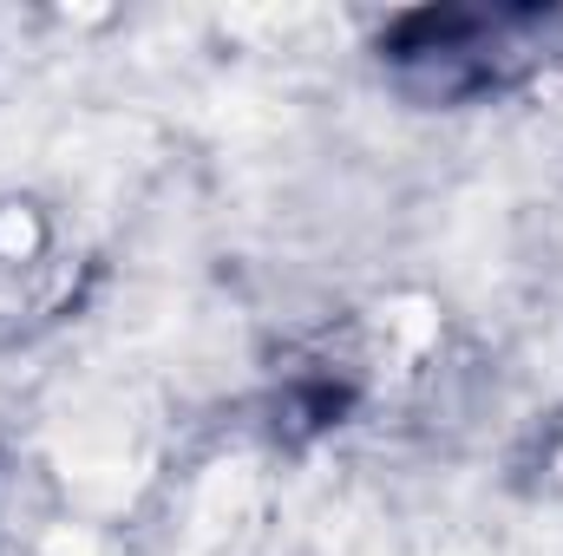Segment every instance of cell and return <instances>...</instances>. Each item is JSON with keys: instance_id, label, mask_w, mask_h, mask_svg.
<instances>
[{"instance_id": "cell-1", "label": "cell", "mask_w": 563, "mask_h": 556, "mask_svg": "<svg viewBox=\"0 0 563 556\" xmlns=\"http://www.w3.org/2000/svg\"><path fill=\"white\" fill-rule=\"evenodd\" d=\"M53 465H59V478L79 504H92V511L132 504L144 485V465H151V432H144L139 407L79 400L53 425Z\"/></svg>"}, {"instance_id": "cell-2", "label": "cell", "mask_w": 563, "mask_h": 556, "mask_svg": "<svg viewBox=\"0 0 563 556\" xmlns=\"http://www.w3.org/2000/svg\"><path fill=\"white\" fill-rule=\"evenodd\" d=\"M256 524V465L250 458H223L203 471L197 498H190V531L184 556H230Z\"/></svg>"}, {"instance_id": "cell-3", "label": "cell", "mask_w": 563, "mask_h": 556, "mask_svg": "<svg viewBox=\"0 0 563 556\" xmlns=\"http://www.w3.org/2000/svg\"><path fill=\"white\" fill-rule=\"evenodd\" d=\"M321 556H387V531L367 504H328L321 518Z\"/></svg>"}, {"instance_id": "cell-4", "label": "cell", "mask_w": 563, "mask_h": 556, "mask_svg": "<svg viewBox=\"0 0 563 556\" xmlns=\"http://www.w3.org/2000/svg\"><path fill=\"white\" fill-rule=\"evenodd\" d=\"M439 556H563V537L551 524H518V531H478L472 544H452Z\"/></svg>"}, {"instance_id": "cell-5", "label": "cell", "mask_w": 563, "mask_h": 556, "mask_svg": "<svg viewBox=\"0 0 563 556\" xmlns=\"http://www.w3.org/2000/svg\"><path fill=\"white\" fill-rule=\"evenodd\" d=\"M387 334H394L400 354H420L426 341L439 334V314H432L426 301H394V308H387Z\"/></svg>"}, {"instance_id": "cell-6", "label": "cell", "mask_w": 563, "mask_h": 556, "mask_svg": "<svg viewBox=\"0 0 563 556\" xmlns=\"http://www.w3.org/2000/svg\"><path fill=\"white\" fill-rule=\"evenodd\" d=\"M33 243H40L33 216H26V210H0V263H20Z\"/></svg>"}, {"instance_id": "cell-7", "label": "cell", "mask_w": 563, "mask_h": 556, "mask_svg": "<svg viewBox=\"0 0 563 556\" xmlns=\"http://www.w3.org/2000/svg\"><path fill=\"white\" fill-rule=\"evenodd\" d=\"M46 556H99V544H92V531H73V524H59V531L46 537Z\"/></svg>"}]
</instances>
